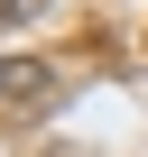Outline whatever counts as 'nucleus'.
Here are the masks:
<instances>
[{"instance_id":"1","label":"nucleus","mask_w":148,"mask_h":157,"mask_svg":"<svg viewBox=\"0 0 148 157\" xmlns=\"http://www.w3.org/2000/svg\"><path fill=\"white\" fill-rule=\"evenodd\" d=\"M46 83V65H28V56H10V65H0V93H37Z\"/></svg>"},{"instance_id":"2","label":"nucleus","mask_w":148,"mask_h":157,"mask_svg":"<svg viewBox=\"0 0 148 157\" xmlns=\"http://www.w3.org/2000/svg\"><path fill=\"white\" fill-rule=\"evenodd\" d=\"M28 10H37V0H0V28H10V19H28Z\"/></svg>"}]
</instances>
